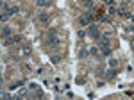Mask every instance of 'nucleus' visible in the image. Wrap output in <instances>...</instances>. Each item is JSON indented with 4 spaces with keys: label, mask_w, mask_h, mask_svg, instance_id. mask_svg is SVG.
I'll list each match as a JSON object with an SVG mask.
<instances>
[{
    "label": "nucleus",
    "mask_w": 134,
    "mask_h": 100,
    "mask_svg": "<svg viewBox=\"0 0 134 100\" xmlns=\"http://www.w3.org/2000/svg\"><path fill=\"white\" fill-rule=\"evenodd\" d=\"M9 16H11V13H9V11H2L0 20H2V22H7V20H9Z\"/></svg>",
    "instance_id": "nucleus-10"
},
{
    "label": "nucleus",
    "mask_w": 134,
    "mask_h": 100,
    "mask_svg": "<svg viewBox=\"0 0 134 100\" xmlns=\"http://www.w3.org/2000/svg\"><path fill=\"white\" fill-rule=\"evenodd\" d=\"M131 20H132V23H134V13H131V16H129Z\"/></svg>",
    "instance_id": "nucleus-30"
},
{
    "label": "nucleus",
    "mask_w": 134,
    "mask_h": 100,
    "mask_svg": "<svg viewBox=\"0 0 134 100\" xmlns=\"http://www.w3.org/2000/svg\"><path fill=\"white\" fill-rule=\"evenodd\" d=\"M18 97H27V89H22V91L18 93Z\"/></svg>",
    "instance_id": "nucleus-23"
},
{
    "label": "nucleus",
    "mask_w": 134,
    "mask_h": 100,
    "mask_svg": "<svg viewBox=\"0 0 134 100\" xmlns=\"http://www.w3.org/2000/svg\"><path fill=\"white\" fill-rule=\"evenodd\" d=\"M77 34H79V38H84V36H86V34H88V32H86V31H79V32H77Z\"/></svg>",
    "instance_id": "nucleus-24"
},
{
    "label": "nucleus",
    "mask_w": 134,
    "mask_h": 100,
    "mask_svg": "<svg viewBox=\"0 0 134 100\" xmlns=\"http://www.w3.org/2000/svg\"><path fill=\"white\" fill-rule=\"evenodd\" d=\"M36 5L38 7H48L50 5V0H36Z\"/></svg>",
    "instance_id": "nucleus-6"
},
{
    "label": "nucleus",
    "mask_w": 134,
    "mask_h": 100,
    "mask_svg": "<svg viewBox=\"0 0 134 100\" xmlns=\"http://www.w3.org/2000/svg\"><path fill=\"white\" fill-rule=\"evenodd\" d=\"M116 11H118V9H116V5H109V7H107V13H109V14H114Z\"/></svg>",
    "instance_id": "nucleus-16"
},
{
    "label": "nucleus",
    "mask_w": 134,
    "mask_h": 100,
    "mask_svg": "<svg viewBox=\"0 0 134 100\" xmlns=\"http://www.w3.org/2000/svg\"><path fill=\"white\" fill-rule=\"evenodd\" d=\"M93 18H95V14L86 13V14H82V16H81V23H82V25H90V23L93 22Z\"/></svg>",
    "instance_id": "nucleus-4"
},
{
    "label": "nucleus",
    "mask_w": 134,
    "mask_h": 100,
    "mask_svg": "<svg viewBox=\"0 0 134 100\" xmlns=\"http://www.w3.org/2000/svg\"><path fill=\"white\" fill-rule=\"evenodd\" d=\"M9 13L11 14H18L20 13V5H9Z\"/></svg>",
    "instance_id": "nucleus-8"
},
{
    "label": "nucleus",
    "mask_w": 134,
    "mask_h": 100,
    "mask_svg": "<svg viewBox=\"0 0 134 100\" xmlns=\"http://www.w3.org/2000/svg\"><path fill=\"white\" fill-rule=\"evenodd\" d=\"M54 34H57V31H56V29H50V31H48V36H54Z\"/></svg>",
    "instance_id": "nucleus-27"
},
{
    "label": "nucleus",
    "mask_w": 134,
    "mask_h": 100,
    "mask_svg": "<svg viewBox=\"0 0 134 100\" xmlns=\"http://www.w3.org/2000/svg\"><path fill=\"white\" fill-rule=\"evenodd\" d=\"M81 2H82L86 7H93V2H91V0H81Z\"/></svg>",
    "instance_id": "nucleus-18"
},
{
    "label": "nucleus",
    "mask_w": 134,
    "mask_h": 100,
    "mask_svg": "<svg viewBox=\"0 0 134 100\" xmlns=\"http://www.w3.org/2000/svg\"><path fill=\"white\" fill-rule=\"evenodd\" d=\"M104 20H105L104 14H99V16H97V22H104Z\"/></svg>",
    "instance_id": "nucleus-25"
},
{
    "label": "nucleus",
    "mask_w": 134,
    "mask_h": 100,
    "mask_svg": "<svg viewBox=\"0 0 134 100\" xmlns=\"http://www.w3.org/2000/svg\"><path fill=\"white\" fill-rule=\"evenodd\" d=\"M2 36H4V38H9V36H11V29H9V27H4V29H2Z\"/></svg>",
    "instance_id": "nucleus-13"
},
{
    "label": "nucleus",
    "mask_w": 134,
    "mask_h": 100,
    "mask_svg": "<svg viewBox=\"0 0 134 100\" xmlns=\"http://www.w3.org/2000/svg\"><path fill=\"white\" fill-rule=\"evenodd\" d=\"M59 61H61V56H54V57H52V63H54V65H57Z\"/></svg>",
    "instance_id": "nucleus-20"
},
{
    "label": "nucleus",
    "mask_w": 134,
    "mask_h": 100,
    "mask_svg": "<svg viewBox=\"0 0 134 100\" xmlns=\"http://www.w3.org/2000/svg\"><path fill=\"white\" fill-rule=\"evenodd\" d=\"M104 86H105L104 80H99V82H97V88H104Z\"/></svg>",
    "instance_id": "nucleus-26"
},
{
    "label": "nucleus",
    "mask_w": 134,
    "mask_h": 100,
    "mask_svg": "<svg viewBox=\"0 0 134 100\" xmlns=\"http://www.w3.org/2000/svg\"><path fill=\"white\" fill-rule=\"evenodd\" d=\"M102 2H104L107 7H109V5H114V0H102Z\"/></svg>",
    "instance_id": "nucleus-22"
},
{
    "label": "nucleus",
    "mask_w": 134,
    "mask_h": 100,
    "mask_svg": "<svg viewBox=\"0 0 134 100\" xmlns=\"http://www.w3.org/2000/svg\"><path fill=\"white\" fill-rule=\"evenodd\" d=\"M116 65H118V59L111 57V59H109V66H111V68H116Z\"/></svg>",
    "instance_id": "nucleus-15"
},
{
    "label": "nucleus",
    "mask_w": 134,
    "mask_h": 100,
    "mask_svg": "<svg viewBox=\"0 0 134 100\" xmlns=\"http://www.w3.org/2000/svg\"><path fill=\"white\" fill-rule=\"evenodd\" d=\"M38 18H39V22H41V23H47V22H48V14H47V13H41Z\"/></svg>",
    "instance_id": "nucleus-11"
},
{
    "label": "nucleus",
    "mask_w": 134,
    "mask_h": 100,
    "mask_svg": "<svg viewBox=\"0 0 134 100\" xmlns=\"http://www.w3.org/2000/svg\"><path fill=\"white\" fill-rule=\"evenodd\" d=\"M47 45H48V47H59V45H61V38H59L57 34L48 36V38H47Z\"/></svg>",
    "instance_id": "nucleus-3"
},
{
    "label": "nucleus",
    "mask_w": 134,
    "mask_h": 100,
    "mask_svg": "<svg viewBox=\"0 0 134 100\" xmlns=\"http://www.w3.org/2000/svg\"><path fill=\"white\" fill-rule=\"evenodd\" d=\"M104 75H105V79H113V77L116 75V70H114V68H109V70H107Z\"/></svg>",
    "instance_id": "nucleus-5"
},
{
    "label": "nucleus",
    "mask_w": 134,
    "mask_h": 100,
    "mask_svg": "<svg viewBox=\"0 0 134 100\" xmlns=\"http://www.w3.org/2000/svg\"><path fill=\"white\" fill-rule=\"evenodd\" d=\"M129 7H131V2H129V0H123V2L120 4V7H118V9H122V11H127Z\"/></svg>",
    "instance_id": "nucleus-7"
},
{
    "label": "nucleus",
    "mask_w": 134,
    "mask_h": 100,
    "mask_svg": "<svg viewBox=\"0 0 134 100\" xmlns=\"http://www.w3.org/2000/svg\"><path fill=\"white\" fill-rule=\"evenodd\" d=\"M22 39H23L22 34H14V36H11V41H13V43H22Z\"/></svg>",
    "instance_id": "nucleus-9"
},
{
    "label": "nucleus",
    "mask_w": 134,
    "mask_h": 100,
    "mask_svg": "<svg viewBox=\"0 0 134 100\" xmlns=\"http://www.w3.org/2000/svg\"><path fill=\"white\" fill-rule=\"evenodd\" d=\"M23 68H25L27 71H34V66H32V65H29V63H27V65H23Z\"/></svg>",
    "instance_id": "nucleus-21"
},
{
    "label": "nucleus",
    "mask_w": 134,
    "mask_h": 100,
    "mask_svg": "<svg viewBox=\"0 0 134 100\" xmlns=\"http://www.w3.org/2000/svg\"><path fill=\"white\" fill-rule=\"evenodd\" d=\"M131 43H132V47H134V39H132V41H131Z\"/></svg>",
    "instance_id": "nucleus-31"
},
{
    "label": "nucleus",
    "mask_w": 134,
    "mask_h": 100,
    "mask_svg": "<svg viewBox=\"0 0 134 100\" xmlns=\"http://www.w3.org/2000/svg\"><path fill=\"white\" fill-rule=\"evenodd\" d=\"M127 32H129V34H134V25H131V27L127 29Z\"/></svg>",
    "instance_id": "nucleus-29"
},
{
    "label": "nucleus",
    "mask_w": 134,
    "mask_h": 100,
    "mask_svg": "<svg viewBox=\"0 0 134 100\" xmlns=\"http://www.w3.org/2000/svg\"><path fill=\"white\" fill-rule=\"evenodd\" d=\"M29 89H32V91H38V84H36V82H31V84H29Z\"/></svg>",
    "instance_id": "nucleus-19"
},
{
    "label": "nucleus",
    "mask_w": 134,
    "mask_h": 100,
    "mask_svg": "<svg viewBox=\"0 0 134 100\" xmlns=\"http://www.w3.org/2000/svg\"><path fill=\"white\" fill-rule=\"evenodd\" d=\"M88 36H90V38H93V39H99V38H100L99 27H97V25H93V23H90V25H88Z\"/></svg>",
    "instance_id": "nucleus-2"
},
{
    "label": "nucleus",
    "mask_w": 134,
    "mask_h": 100,
    "mask_svg": "<svg viewBox=\"0 0 134 100\" xmlns=\"http://www.w3.org/2000/svg\"><path fill=\"white\" fill-rule=\"evenodd\" d=\"M99 39H100L99 48L102 50V54H104V56H111V48H109V39H107V36H102Z\"/></svg>",
    "instance_id": "nucleus-1"
},
{
    "label": "nucleus",
    "mask_w": 134,
    "mask_h": 100,
    "mask_svg": "<svg viewBox=\"0 0 134 100\" xmlns=\"http://www.w3.org/2000/svg\"><path fill=\"white\" fill-rule=\"evenodd\" d=\"M2 97H4V98H9V97H11V95H9V93H7V91H2Z\"/></svg>",
    "instance_id": "nucleus-28"
},
{
    "label": "nucleus",
    "mask_w": 134,
    "mask_h": 100,
    "mask_svg": "<svg viewBox=\"0 0 134 100\" xmlns=\"http://www.w3.org/2000/svg\"><path fill=\"white\" fill-rule=\"evenodd\" d=\"M97 54H99V48L97 47H91L90 48V56H97Z\"/></svg>",
    "instance_id": "nucleus-17"
},
{
    "label": "nucleus",
    "mask_w": 134,
    "mask_h": 100,
    "mask_svg": "<svg viewBox=\"0 0 134 100\" xmlns=\"http://www.w3.org/2000/svg\"><path fill=\"white\" fill-rule=\"evenodd\" d=\"M22 56H23V57H29V56H31V48H29V47L22 48Z\"/></svg>",
    "instance_id": "nucleus-14"
},
{
    "label": "nucleus",
    "mask_w": 134,
    "mask_h": 100,
    "mask_svg": "<svg viewBox=\"0 0 134 100\" xmlns=\"http://www.w3.org/2000/svg\"><path fill=\"white\" fill-rule=\"evenodd\" d=\"M88 56H90V50H88V48H81L79 57H82V59H84V57H88Z\"/></svg>",
    "instance_id": "nucleus-12"
}]
</instances>
